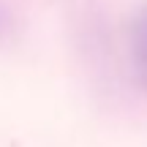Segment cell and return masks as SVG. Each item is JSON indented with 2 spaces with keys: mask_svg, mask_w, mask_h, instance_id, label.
Masks as SVG:
<instances>
[{
  "mask_svg": "<svg viewBox=\"0 0 147 147\" xmlns=\"http://www.w3.org/2000/svg\"><path fill=\"white\" fill-rule=\"evenodd\" d=\"M134 57H136V68L147 82V11L139 16L136 36H134Z\"/></svg>",
  "mask_w": 147,
  "mask_h": 147,
  "instance_id": "obj_1",
  "label": "cell"
}]
</instances>
